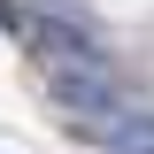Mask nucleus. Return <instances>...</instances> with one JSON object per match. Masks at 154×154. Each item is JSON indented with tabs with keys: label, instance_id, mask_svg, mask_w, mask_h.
<instances>
[{
	"label": "nucleus",
	"instance_id": "nucleus-1",
	"mask_svg": "<svg viewBox=\"0 0 154 154\" xmlns=\"http://www.w3.org/2000/svg\"><path fill=\"white\" fill-rule=\"evenodd\" d=\"M46 93H54V108L77 116V123H108V116L139 108V85L116 77L108 62H46Z\"/></svg>",
	"mask_w": 154,
	"mask_h": 154
},
{
	"label": "nucleus",
	"instance_id": "nucleus-2",
	"mask_svg": "<svg viewBox=\"0 0 154 154\" xmlns=\"http://www.w3.org/2000/svg\"><path fill=\"white\" fill-rule=\"evenodd\" d=\"M38 62H108V46L93 38V23L54 16V8H31V38H23Z\"/></svg>",
	"mask_w": 154,
	"mask_h": 154
},
{
	"label": "nucleus",
	"instance_id": "nucleus-3",
	"mask_svg": "<svg viewBox=\"0 0 154 154\" xmlns=\"http://www.w3.org/2000/svg\"><path fill=\"white\" fill-rule=\"evenodd\" d=\"M108 154H154V139H146V146H108Z\"/></svg>",
	"mask_w": 154,
	"mask_h": 154
}]
</instances>
